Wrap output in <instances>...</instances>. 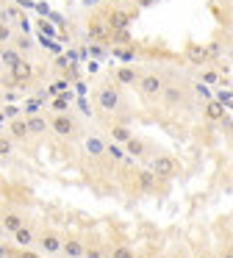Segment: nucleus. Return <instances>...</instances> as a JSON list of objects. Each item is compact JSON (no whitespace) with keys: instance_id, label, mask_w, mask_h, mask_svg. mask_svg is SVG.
I'll use <instances>...</instances> for the list:
<instances>
[{"instance_id":"32","label":"nucleus","mask_w":233,"mask_h":258,"mask_svg":"<svg viewBox=\"0 0 233 258\" xmlns=\"http://www.w3.org/2000/svg\"><path fill=\"white\" fill-rule=\"evenodd\" d=\"M194 258H216V255H211V252H197Z\"/></svg>"},{"instance_id":"34","label":"nucleus","mask_w":233,"mask_h":258,"mask_svg":"<svg viewBox=\"0 0 233 258\" xmlns=\"http://www.w3.org/2000/svg\"><path fill=\"white\" fill-rule=\"evenodd\" d=\"M0 58H3V45H0ZM0 67H3V64H0Z\"/></svg>"},{"instance_id":"3","label":"nucleus","mask_w":233,"mask_h":258,"mask_svg":"<svg viewBox=\"0 0 233 258\" xmlns=\"http://www.w3.org/2000/svg\"><path fill=\"white\" fill-rule=\"evenodd\" d=\"M150 169H153V175H158L161 180H172L175 175H181V161H178L175 156H169V153H155V156L150 158Z\"/></svg>"},{"instance_id":"24","label":"nucleus","mask_w":233,"mask_h":258,"mask_svg":"<svg viewBox=\"0 0 233 258\" xmlns=\"http://www.w3.org/2000/svg\"><path fill=\"white\" fill-rule=\"evenodd\" d=\"M128 20H131V14L120 9V12H114V17H111V28H125Z\"/></svg>"},{"instance_id":"20","label":"nucleus","mask_w":233,"mask_h":258,"mask_svg":"<svg viewBox=\"0 0 233 258\" xmlns=\"http://www.w3.org/2000/svg\"><path fill=\"white\" fill-rule=\"evenodd\" d=\"M11 239H14L20 247H31L33 241H36V233H33V230L28 228V225H22V228L17 230V233H11Z\"/></svg>"},{"instance_id":"19","label":"nucleus","mask_w":233,"mask_h":258,"mask_svg":"<svg viewBox=\"0 0 233 258\" xmlns=\"http://www.w3.org/2000/svg\"><path fill=\"white\" fill-rule=\"evenodd\" d=\"M222 117H225V106H222L219 100H208V103H205V119H208V122H219Z\"/></svg>"},{"instance_id":"9","label":"nucleus","mask_w":233,"mask_h":258,"mask_svg":"<svg viewBox=\"0 0 233 258\" xmlns=\"http://www.w3.org/2000/svg\"><path fill=\"white\" fill-rule=\"evenodd\" d=\"M0 225L6 228V233H17V230L22 228V225H28V219H25V214L22 211H17V208H6L3 214H0Z\"/></svg>"},{"instance_id":"28","label":"nucleus","mask_w":233,"mask_h":258,"mask_svg":"<svg viewBox=\"0 0 233 258\" xmlns=\"http://www.w3.org/2000/svg\"><path fill=\"white\" fill-rule=\"evenodd\" d=\"M3 114H6L9 119H17V106H6V108H3Z\"/></svg>"},{"instance_id":"4","label":"nucleus","mask_w":233,"mask_h":258,"mask_svg":"<svg viewBox=\"0 0 233 258\" xmlns=\"http://www.w3.org/2000/svg\"><path fill=\"white\" fill-rule=\"evenodd\" d=\"M105 147H108V139H105L103 134H97V131H92V134L83 136L81 150H83V156H86L89 164H97L105 158Z\"/></svg>"},{"instance_id":"2","label":"nucleus","mask_w":233,"mask_h":258,"mask_svg":"<svg viewBox=\"0 0 233 258\" xmlns=\"http://www.w3.org/2000/svg\"><path fill=\"white\" fill-rule=\"evenodd\" d=\"M78 131H81V125H78V119L72 117V114L59 111V114H53V117H50V134H53L55 139L72 142L78 136Z\"/></svg>"},{"instance_id":"6","label":"nucleus","mask_w":233,"mask_h":258,"mask_svg":"<svg viewBox=\"0 0 233 258\" xmlns=\"http://www.w3.org/2000/svg\"><path fill=\"white\" fill-rule=\"evenodd\" d=\"M164 86H166L164 75H158V73H144L136 89L142 92L144 100H161V92H164Z\"/></svg>"},{"instance_id":"29","label":"nucleus","mask_w":233,"mask_h":258,"mask_svg":"<svg viewBox=\"0 0 233 258\" xmlns=\"http://www.w3.org/2000/svg\"><path fill=\"white\" fill-rule=\"evenodd\" d=\"M0 258H17V255H14V252H11L6 244H0Z\"/></svg>"},{"instance_id":"33","label":"nucleus","mask_w":233,"mask_h":258,"mask_svg":"<svg viewBox=\"0 0 233 258\" xmlns=\"http://www.w3.org/2000/svg\"><path fill=\"white\" fill-rule=\"evenodd\" d=\"M3 117H6V114H3V111H0V128H3V122H6V119H3Z\"/></svg>"},{"instance_id":"35","label":"nucleus","mask_w":233,"mask_h":258,"mask_svg":"<svg viewBox=\"0 0 233 258\" xmlns=\"http://www.w3.org/2000/svg\"><path fill=\"white\" fill-rule=\"evenodd\" d=\"M3 233H6V228H3V225H0V236H3Z\"/></svg>"},{"instance_id":"15","label":"nucleus","mask_w":233,"mask_h":258,"mask_svg":"<svg viewBox=\"0 0 233 258\" xmlns=\"http://www.w3.org/2000/svg\"><path fill=\"white\" fill-rule=\"evenodd\" d=\"M31 75H33V67H31V61H28V58H22L20 64L9 67V78L14 81V84H28V81H31Z\"/></svg>"},{"instance_id":"12","label":"nucleus","mask_w":233,"mask_h":258,"mask_svg":"<svg viewBox=\"0 0 233 258\" xmlns=\"http://www.w3.org/2000/svg\"><path fill=\"white\" fill-rule=\"evenodd\" d=\"M133 131L128 122H111L108 125V142H116V145H128V142L133 139Z\"/></svg>"},{"instance_id":"7","label":"nucleus","mask_w":233,"mask_h":258,"mask_svg":"<svg viewBox=\"0 0 233 258\" xmlns=\"http://www.w3.org/2000/svg\"><path fill=\"white\" fill-rule=\"evenodd\" d=\"M36 244L42 247L44 255H61V247H64V236L53 228H44L42 233L36 236Z\"/></svg>"},{"instance_id":"5","label":"nucleus","mask_w":233,"mask_h":258,"mask_svg":"<svg viewBox=\"0 0 233 258\" xmlns=\"http://www.w3.org/2000/svg\"><path fill=\"white\" fill-rule=\"evenodd\" d=\"M161 100L166 108H181L189 103V86H183L181 81H166L164 92H161Z\"/></svg>"},{"instance_id":"22","label":"nucleus","mask_w":233,"mask_h":258,"mask_svg":"<svg viewBox=\"0 0 233 258\" xmlns=\"http://www.w3.org/2000/svg\"><path fill=\"white\" fill-rule=\"evenodd\" d=\"M14 28H11V23H6V20H0V45H11V42H14Z\"/></svg>"},{"instance_id":"27","label":"nucleus","mask_w":233,"mask_h":258,"mask_svg":"<svg viewBox=\"0 0 233 258\" xmlns=\"http://www.w3.org/2000/svg\"><path fill=\"white\" fill-rule=\"evenodd\" d=\"M17 258H42V255H39V252H33V250H25V247H22Z\"/></svg>"},{"instance_id":"23","label":"nucleus","mask_w":233,"mask_h":258,"mask_svg":"<svg viewBox=\"0 0 233 258\" xmlns=\"http://www.w3.org/2000/svg\"><path fill=\"white\" fill-rule=\"evenodd\" d=\"M108 258H136V250H133L131 244H116Z\"/></svg>"},{"instance_id":"30","label":"nucleus","mask_w":233,"mask_h":258,"mask_svg":"<svg viewBox=\"0 0 233 258\" xmlns=\"http://www.w3.org/2000/svg\"><path fill=\"white\" fill-rule=\"evenodd\" d=\"M203 81H208V84H216V73H203Z\"/></svg>"},{"instance_id":"36","label":"nucleus","mask_w":233,"mask_h":258,"mask_svg":"<svg viewBox=\"0 0 233 258\" xmlns=\"http://www.w3.org/2000/svg\"><path fill=\"white\" fill-rule=\"evenodd\" d=\"M0 20H3V12H0Z\"/></svg>"},{"instance_id":"25","label":"nucleus","mask_w":233,"mask_h":258,"mask_svg":"<svg viewBox=\"0 0 233 258\" xmlns=\"http://www.w3.org/2000/svg\"><path fill=\"white\" fill-rule=\"evenodd\" d=\"M11 45H14L17 47V50H20V53H31V39H28V36H14V42H11Z\"/></svg>"},{"instance_id":"16","label":"nucleus","mask_w":233,"mask_h":258,"mask_svg":"<svg viewBox=\"0 0 233 258\" xmlns=\"http://www.w3.org/2000/svg\"><path fill=\"white\" fill-rule=\"evenodd\" d=\"M28 131H31V136H44L50 131V119L39 117V114H28Z\"/></svg>"},{"instance_id":"18","label":"nucleus","mask_w":233,"mask_h":258,"mask_svg":"<svg viewBox=\"0 0 233 258\" xmlns=\"http://www.w3.org/2000/svg\"><path fill=\"white\" fill-rule=\"evenodd\" d=\"M22 58H25V56H22V53L17 50L14 45H6V47H3V58H0V64L9 70V67H14V64H20Z\"/></svg>"},{"instance_id":"26","label":"nucleus","mask_w":233,"mask_h":258,"mask_svg":"<svg viewBox=\"0 0 233 258\" xmlns=\"http://www.w3.org/2000/svg\"><path fill=\"white\" fill-rule=\"evenodd\" d=\"M83 258H105V252L97 250V247H86V255Z\"/></svg>"},{"instance_id":"21","label":"nucleus","mask_w":233,"mask_h":258,"mask_svg":"<svg viewBox=\"0 0 233 258\" xmlns=\"http://www.w3.org/2000/svg\"><path fill=\"white\" fill-rule=\"evenodd\" d=\"M14 145H17V142L11 139L9 134H3V131H0V158H9L11 153H14Z\"/></svg>"},{"instance_id":"17","label":"nucleus","mask_w":233,"mask_h":258,"mask_svg":"<svg viewBox=\"0 0 233 258\" xmlns=\"http://www.w3.org/2000/svg\"><path fill=\"white\" fill-rule=\"evenodd\" d=\"M105 158H108V164L128 161V150H125V145H116V142H108V147H105Z\"/></svg>"},{"instance_id":"14","label":"nucleus","mask_w":233,"mask_h":258,"mask_svg":"<svg viewBox=\"0 0 233 258\" xmlns=\"http://www.w3.org/2000/svg\"><path fill=\"white\" fill-rule=\"evenodd\" d=\"M61 255H64V258H83V255H86V244H83L78 236H64Z\"/></svg>"},{"instance_id":"1","label":"nucleus","mask_w":233,"mask_h":258,"mask_svg":"<svg viewBox=\"0 0 233 258\" xmlns=\"http://www.w3.org/2000/svg\"><path fill=\"white\" fill-rule=\"evenodd\" d=\"M94 106L103 114H116L122 106V95H120V84L116 81H103L94 89Z\"/></svg>"},{"instance_id":"13","label":"nucleus","mask_w":233,"mask_h":258,"mask_svg":"<svg viewBox=\"0 0 233 258\" xmlns=\"http://www.w3.org/2000/svg\"><path fill=\"white\" fill-rule=\"evenodd\" d=\"M6 128H9L6 134H9L14 142H20V145H25V142L31 139V131H28V119H20V117H17V119H9V125H6Z\"/></svg>"},{"instance_id":"10","label":"nucleus","mask_w":233,"mask_h":258,"mask_svg":"<svg viewBox=\"0 0 233 258\" xmlns=\"http://www.w3.org/2000/svg\"><path fill=\"white\" fill-rule=\"evenodd\" d=\"M142 75H144V73H139L136 64H122V67L114 73V81H116L120 86H139Z\"/></svg>"},{"instance_id":"11","label":"nucleus","mask_w":233,"mask_h":258,"mask_svg":"<svg viewBox=\"0 0 233 258\" xmlns=\"http://www.w3.org/2000/svg\"><path fill=\"white\" fill-rule=\"evenodd\" d=\"M133 178H136V189L142 191V195H153V191H158V175H153V169H139L136 175H133Z\"/></svg>"},{"instance_id":"8","label":"nucleus","mask_w":233,"mask_h":258,"mask_svg":"<svg viewBox=\"0 0 233 258\" xmlns=\"http://www.w3.org/2000/svg\"><path fill=\"white\" fill-rule=\"evenodd\" d=\"M125 150H128V156L136 158V161H150V158H153L150 142H147V139H142V136H133V139L125 145Z\"/></svg>"},{"instance_id":"31","label":"nucleus","mask_w":233,"mask_h":258,"mask_svg":"<svg viewBox=\"0 0 233 258\" xmlns=\"http://www.w3.org/2000/svg\"><path fill=\"white\" fill-rule=\"evenodd\" d=\"M216 258H233V247H227V250H222Z\"/></svg>"}]
</instances>
